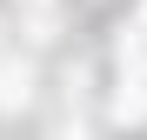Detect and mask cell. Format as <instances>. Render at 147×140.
<instances>
[{"label": "cell", "instance_id": "1", "mask_svg": "<svg viewBox=\"0 0 147 140\" xmlns=\"http://www.w3.org/2000/svg\"><path fill=\"white\" fill-rule=\"evenodd\" d=\"M114 120H147V40L127 33L120 40V93H114Z\"/></svg>", "mask_w": 147, "mask_h": 140}, {"label": "cell", "instance_id": "2", "mask_svg": "<svg viewBox=\"0 0 147 140\" xmlns=\"http://www.w3.org/2000/svg\"><path fill=\"white\" fill-rule=\"evenodd\" d=\"M27 67H20V60H0V107H20V100H27Z\"/></svg>", "mask_w": 147, "mask_h": 140}, {"label": "cell", "instance_id": "3", "mask_svg": "<svg viewBox=\"0 0 147 140\" xmlns=\"http://www.w3.org/2000/svg\"><path fill=\"white\" fill-rule=\"evenodd\" d=\"M134 33H140V40H147V7H140V20H134Z\"/></svg>", "mask_w": 147, "mask_h": 140}]
</instances>
